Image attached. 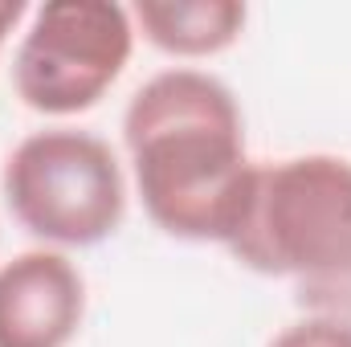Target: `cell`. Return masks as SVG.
Instances as JSON below:
<instances>
[{"label":"cell","mask_w":351,"mask_h":347,"mask_svg":"<svg viewBox=\"0 0 351 347\" xmlns=\"http://www.w3.org/2000/svg\"><path fill=\"white\" fill-rule=\"evenodd\" d=\"M123 139L147 217L180 241L229 246L258 168L233 90L204 70H164L131 94Z\"/></svg>","instance_id":"6da1fadb"},{"label":"cell","mask_w":351,"mask_h":347,"mask_svg":"<svg viewBox=\"0 0 351 347\" xmlns=\"http://www.w3.org/2000/svg\"><path fill=\"white\" fill-rule=\"evenodd\" d=\"M229 254L269 278H351V160L294 156L258 164Z\"/></svg>","instance_id":"7a4b0ae2"},{"label":"cell","mask_w":351,"mask_h":347,"mask_svg":"<svg viewBox=\"0 0 351 347\" xmlns=\"http://www.w3.org/2000/svg\"><path fill=\"white\" fill-rule=\"evenodd\" d=\"M0 188L12 217L53 246H98L127 213V184L110 143L78 127L25 135L4 160Z\"/></svg>","instance_id":"3957f363"},{"label":"cell","mask_w":351,"mask_h":347,"mask_svg":"<svg viewBox=\"0 0 351 347\" xmlns=\"http://www.w3.org/2000/svg\"><path fill=\"white\" fill-rule=\"evenodd\" d=\"M135 25L114 0H49L37 8L16 62L12 82L37 115L90 110L119 82L131 62Z\"/></svg>","instance_id":"277c9868"},{"label":"cell","mask_w":351,"mask_h":347,"mask_svg":"<svg viewBox=\"0 0 351 347\" xmlns=\"http://www.w3.org/2000/svg\"><path fill=\"white\" fill-rule=\"evenodd\" d=\"M86 315L78 265L53 250H29L0 265V347H66Z\"/></svg>","instance_id":"5b68a950"},{"label":"cell","mask_w":351,"mask_h":347,"mask_svg":"<svg viewBox=\"0 0 351 347\" xmlns=\"http://www.w3.org/2000/svg\"><path fill=\"white\" fill-rule=\"evenodd\" d=\"M245 4L237 0H139L135 21L143 37L172 58H213L229 49L245 29Z\"/></svg>","instance_id":"8992f818"},{"label":"cell","mask_w":351,"mask_h":347,"mask_svg":"<svg viewBox=\"0 0 351 347\" xmlns=\"http://www.w3.org/2000/svg\"><path fill=\"white\" fill-rule=\"evenodd\" d=\"M269 347H351V323L339 319H302L286 327Z\"/></svg>","instance_id":"52a82bcc"},{"label":"cell","mask_w":351,"mask_h":347,"mask_svg":"<svg viewBox=\"0 0 351 347\" xmlns=\"http://www.w3.org/2000/svg\"><path fill=\"white\" fill-rule=\"evenodd\" d=\"M21 16H25V4L21 0H0V49H4V41H8V33L16 29Z\"/></svg>","instance_id":"ba28073f"}]
</instances>
